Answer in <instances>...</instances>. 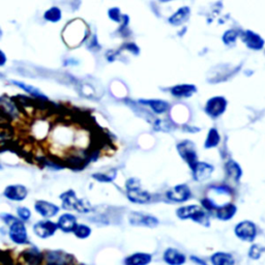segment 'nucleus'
Listing matches in <instances>:
<instances>
[{"instance_id":"f257e3e1","label":"nucleus","mask_w":265,"mask_h":265,"mask_svg":"<svg viewBox=\"0 0 265 265\" xmlns=\"http://www.w3.org/2000/svg\"><path fill=\"white\" fill-rule=\"evenodd\" d=\"M22 113L20 107L16 103V100L2 96L0 98V119L4 122H13L18 121L22 118Z\"/></svg>"},{"instance_id":"f03ea898","label":"nucleus","mask_w":265,"mask_h":265,"mask_svg":"<svg viewBox=\"0 0 265 265\" xmlns=\"http://www.w3.org/2000/svg\"><path fill=\"white\" fill-rule=\"evenodd\" d=\"M62 208L66 210H76L78 213L87 214L91 212V205L86 199H79L73 190H68L60 195Z\"/></svg>"},{"instance_id":"7ed1b4c3","label":"nucleus","mask_w":265,"mask_h":265,"mask_svg":"<svg viewBox=\"0 0 265 265\" xmlns=\"http://www.w3.org/2000/svg\"><path fill=\"white\" fill-rule=\"evenodd\" d=\"M176 215L182 220L191 219L198 224L209 226V219L206 213L201 207L197 205H189V206H182L176 210Z\"/></svg>"},{"instance_id":"20e7f679","label":"nucleus","mask_w":265,"mask_h":265,"mask_svg":"<svg viewBox=\"0 0 265 265\" xmlns=\"http://www.w3.org/2000/svg\"><path fill=\"white\" fill-rule=\"evenodd\" d=\"M177 151L182 160L188 164L189 167L193 170L198 163V155L196 151V145L190 140H184L177 145Z\"/></svg>"},{"instance_id":"39448f33","label":"nucleus","mask_w":265,"mask_h":265,"mask_svg":"<svg viewBox=\"0 0 265 265\" xmlns=\"http://www.w3.org/2000/svg\"><path fill=\"white\" fill-rule=\"evenodd\" d=\"M9 235L11 240L15 244L20 245V246L29 244L27 229L25 227L24 222L21 220L15 221L10 225Z\"/></svg>"},{"instance_id":"423d86ee","label":"nucleus","mask_w":265,"mask_h":265,"mask_svg":"<svg viewBox=\"0 0 265 265\" xmlns=\"http://www.w3.org/2000/svg\"><path fill=\"white\" fill-rule=\"evenodd\" d=\"M227 100L223 97H215L208 99L205 106V112L212 118H217L226 111Z\"/></svg>"},{"instance_id":"0eeeda50","label":"nucleus","mask_w":265,"mask_h":265,"mask_svg":"<svg viewBox=\"0 0 265 265\" xmlns=\"http://www.w3.org/2000/svg\"><path fill=\"white\" fill-rule=\"evenodd\" d=\"M235 234L236 236L248 243H252V241L257 236V228L253 222L250 221H243L236 225L235 227Z\"/></svg>"},{"instance_id":"6e6552de","label":"nucleus","mask_w":265,"mask_h":265,"mask_svg":"<svg viewBox=\"0 0 265 265\" xmlns=\"http://www.w3.org/2000/svg\"><path fill=\"white\" fill-rule=\"evenodd\" d=\"M58 229V226L56 223L50 220H43L38 221L33 226V232L34 234L43 239L49 238L55 234L56 230Z\"/></svg>"},{"instance_id":"1a4fd4ad","label":"nucleus","mask_w":265,"mask_h":265,"mask_svg":"<svg viewBox=\"0 0 265 265\" xmlns=\"http://www.w3.org/2000/svg\"><path fill=\"white\" fill-rule=\"evenodd\" d=\"M44 258L48 264L54 265H64L71 264L75 262V257L65 251H47L44 255Z\"/></svg>"},{"instance_id":"9d476101","label":"nucleus","mask_w":265,"mask_h":265,"mask_svg":"<svg viewBox=\"0 0 265 265\" xmlns=\"http://www.w3.org/2000/svg\"><path fill=\"white\" fill-rule=\"evenodd\" d=\"M129 221L132 226H143L149 228H154L159 225V220L155 216L136 212L130 214Z\"/></svg>"},{"instance_id":"9b49d317","label":"nucleus","mask_w":265,"mask_h":265,"mask_svg":"<svg viewBox=\"0 0 265 265\" xmlns=\"http://www.w3.org/2000/svg\"><path fill=\"white\" fill-rule=\"evenodd\" d=\"M167 198L177 203H182L191 197V190L186 184H178L167 192Z\"/></svg>"},{"instance_id":"f8f14e48","label":"nucleus","mask_w":265,"mask_h":265,"mask_svg":"<svg viewBox=\"0 0 265 265\" xmlns=\"http://www.w3.org/2000/svg\"><path fill=\"white\" fill-rule=\"evenodd\" d=\"M3 195L4 197L6 199H9L10 201L21 202L27 197L28 190L22 184H13V185L6 186L3 192Z\"/></svg>"},{"instance_id":"ddd939ff","label":"nucleus","mask_w":265,"mask_h":265,"mask_svg":"<svg viewBox=\"0 0 265 265\" xmlns=\"http://www.w3.org/2000/svg\"><path fill=\"white\" fill-rule=\"evenodd\" d=\"M20 259L25 264L37 265L43 262L44 255L36 247H31L20 254Z\"/></svg>"},{"instance_id":"4468645a","label":"nucleus","mask_w":265,"mask_h":265,"mask_svg":"<svg viewBox=\"0 0 265 265\" xmlns=\"http://www.w3.org/2000/svg\"><path fill=\"white\" fill-rule=\"evenodd\" d=\"M35 212L44 217H53L59 213V207L51 202L38 200L34 204Z\"/></svg>"},{"instance_id":"2eb2a0df","label":"nucleus","mask_w":265,"mask_h":265,"mask_svg":"<svg viewBox=\"0 0 265 265\" xmlns=\"http://www.w3.org/2000/svg\"><path fill=\"white\" fill-rule=\"evenodd\" d=\"M128 198L130 201L138 204H145L150 201V195L147 192L141 190L140 185L132 186V188H127Z\"/></svg>"},{"instance_id":"dca6fc26","label":"nucleus","mask_w":265,"mask_h":265,"mask_svg":"<svg viewBox=\"0 0 265 265\" xmlns=\"http://www.w3.org/2000/svg\"><path fill=\"white\" fill-rule=\"evenodd\" d=\"M241 38H243V42L248 46V48L252 50L258 51L261 50L264 47V40L258 35L257 33H253V31L248 30L246 33L241 34Z\"/></svg>"},{"instance_id":"f3484780","label":"nucleus","mask_w":265,"mask_h":265,"mask_svg":"<svg viewBox=\"0 0 265 265\" xmlns=\"http://www.w3.org/2000/svg\"><path fill=\"white\" fill-rule=\"evenodd\" d=\"M214 172V166L209 165L207 163L198 162L196 166L193 169V176L195 181L197 182H204L207 178L210 177V175Z\"/></svg>"},{"instance_id":"a211bd4d","label":"nucleus","mask_w":265,"mask_h":265,"mask_svg":"<svg viewBox=\"0 0 265 265\" xmlns=\"http://www.w3.org/2000/svg\"><path fill=\"white\" fill-rule=\"evenodd\" d=\"M77 225H78L77 217L72 214H64L59 216L58 222H57L58 229H60L65 233L74 232Z\"/></svg>"},{"instance_id":"6ab92c4d","label":"nucleus","mask_w":265,"mask_h":265,"mask_svg":"<svg viewBox=\"0 0 265 265\" xmlns=\"http://www.w3.org/2000/svg\"><path fill=\"white\" fill-rule=\"evenodd\" d=\"M197 87L191 84H182L176 85L170 90L171 95L175 98H190L194 93H196Z\"/></svg>"},{"instance_id":"aec40b11","label":"nucleus","mask_w":265,"mask_h":265,"mask_svg":"<svg viewBox=\"0 0 265 265\" xmlns=\"http://www.w3.org/2000/svg\"><path fill=\"white\" fill-rule=\"evenodd\" d=\"M164 260L171 265H181L185 262V256L175 248H167L164 253Z\"/></svg>"},{"instance_id":"412c9836","label":"nucleus","mask_w":265,"mask_h":265,"mask_svg":"<svg viewBox=\"0 0 265 265\" xmlns=\"http://www.w3.org/2000/svg\"><path fill=\"white\" fill-rule=\"evenodd\" d=\"M11 82L14 85H16V86H18L19 88H21L22 90H24L25 92L29 93V95L33 96L34 99H42V100H49V99L47 98L40 89L33 86V85H28V84H26L24 82L17 81V80H12Z\"/></svg>"},{"instance_id":"4be33fe9","label":"nucleus","mask_w":265,"mask_h":265,"mask_svg":"<svg viewBox=\"0 0 265 265\" xmlns=\"http://www.w3.org/2000/svg\"><path fill=\"white\" fill-rule=\"evenodd\" d=\"M216 217L222 221H229L231 220L237 212V207L234 204H225L221 207H217L215 210Z\"/></svg>"},{"instance_id":"5701e85b","label":"nucleus","mask_w":265,"mask_h":265,"mask_svg":"<svg viewBox=\"0 0 265 265\" xmlns=\"http://www.w3.org/2000/svg\"><path fill=\"white\" fill-rule=\"evenodd\" d=\"M140 103L149 106L152 111L157 114H164L166 113L169 109L170 105L165 102V100H161V99H148V100H140Z\"/></svg>"},{"instance_id":"b1692460","label":"nucleus","mask_w":265,"mask_h":265,"mask_svg":"<svg viewBox=\"0 0 265 265\" xmlns=\"http://www.w3.org/2000/svg\"><path fill=\"white\" fill-rule=\"evenodd\" d=\"M151 262V255L146 253H136L124 260L127 265H146Z\"/></svg>"},{"instance_id":"393cba45","label":"nucleus","mask_w":265,"mask_h":265,"mask_svg":"<svg viewBox=\"0 0 265 265\" xmlns=\"http://www.w3.org/2000/svg\"><path fill=\"white\" fill-rule=\"evenodd\" d=\"M226 173H227L228 177L233 179L234 182H239L240 177L243 176V170H241L240 166L234 161H229L226 163Z\"/></svg>"},{"instance_id":"a878e982","label":"nucleus","mask_w":265,"mask_h":265,"mask_svg":"<svg viewBox=\"0 0 265 265\" xmlns=\"http://www.w3.org/2000/svg\"><path fill=\"white\" fill-rule=\"evenodd\" d=\"M43 17L47 22L58 23L62 20V11L59 6L54 5L44 13Z\"/></svg>"},{"instance_id":"bb28decb","label":"nucleus","mask_w":265,"mask_h":265,"mask_svg":"<svg viewBox=\"0 0 265 265\" xmlns=\"http://www.w3.org/2000/svg\"><path fill=\"white\" fill-rule=\"evenodd\" d=\"M212 263L214 265H232L234 264V258L231 254L217 252L212 256Z\"/></svg>"},{"instance_id":"cd10ccee","label":"nucleus","mask_w":265,"mask_h":265,"mask_svg":"<svg viewBox=\"0 0 265 265\" xmlns=\"http://www.w3.org/2000/svg\"><path fill=\"white\" fill-rule=\"evenodd\" d=\"M189 16H190V9H189V7L184 6V7H182V9H179L172 16V17L169 19V22L174 26L181 25V24H182L183 22H185L186 20H188Z\"/></svg>"},{"instance_id":"c85d7f7f","label":"nucleus","mask_w":265,"mask_h":265,"mask_svg":"<svg viewBox=\"0 0 265 265\" xmlns=\"http://www.w3.org/2000/svg\"><path fill=\"white\" fill-rule=\"evenodd\" d=\"M14 136V129L10 122L0 121V143L9 142Z\"/></svg>"},{"instance_id":"c756f323","label":"nucleus","mask_w":265,"mask_h":265,"mask_svg":"<svg viewBox=\"0 0 265 265\" xmlns=\"http://www.w3.org/2000/svg\"><path fill=\"white\" fill-rule=\"evenodd\" d=\"M220 140H221V137H220V134H219V132H217V130L210 129L208 132V135H207L204 146H205L206 149H208V148H214V147L219 145Z\"/></svg>"},{"instance_id":"7c9ffc66","label":"nucleus","mask_w":265,"mask_h":265,"mask_svg":"<svg viewBox=\"0 0 265 265\" xmlns=\"http://www.w3.org/2000/svg\"><path fill=\"white\" fill-rule=\"evenodd\" d=\"M153 128L155 131H162V132H171L173 129H174V124L169 121V120H166V119H159L155 121L153 123Z\"/></svg>"},{"instance_id":"2f4dec72","label":"nucleus","mask_w":265,"mask_h":265,"mask_svg":"<svg viewBox=\"0 0 265 265\" xmlns=\"http://www.w3.org/2000/svg\"><path fill=\"white\" fill-rule=\"evenodd\" d=\"M74 233H75V235L78 238L85 239V238L89 237V235L91 234V229L88 227L87 225H83V224L79 225V224H78L77 227L74 230Z\"/></svg>"},{"instance_id":"473e14b6","label":"nucleus","mask_w":265,"mask_h":265,"mask_svg":"<svg viewBox=\"0 0 265 265\" xmlns=\"http://www.w3.org/2000/svg\"><path fill=\"white\" fill-rule=\"evenodd\" d=\"M116 176V171L111 170L108 173H95L92 177L99 182H111Z\"/></svg>"},{"instance_id":"72a5a7b5","label":"nucleus","mask_w":265,"mask_h":265,"mask_svg":"<svg viewBox=\"0 0 265 265\" xmlns=\"http://www.w3.org/2000/svg\"><path fill=\"white\" fill-rule=\"evenodd\" d=\"M237 36H238L237 31H235V30H228V31H226V33L223 35V42L226 45L234 44L236 42Z\"/></svg>"},{"instance_id":"f704fd0d","label":"nucleus","mask_w":265,"mask_h":265,"mask_svg":"<svg viewBox=\"0 0 265 265\" xmlns=\"http://www.w3.org/2000/svg\"><path fill=\"white\" fill-rule=\"evenodd\" d=\"M17 215L19 220L23 221V222H27L30 220L31 217V212L30 209L25 207V206H20L17 208Z\"/></svg>"},{"instance_id":"c9c22d12","label":"nucleus","mask_w":265,"mask_h":265,"mask_svg":"<svg viewBox=\"0 0 265 265\" xmlns=\"http://www.w3.org/2000/svg\"><path fill=\"white\" fill-rule=\"evenodd\" d=\"M108 16H109V18H110V20H112L114 22H117V23L121 22L122 15H121L120 10L118 9V7H111V9L108 11Z\"/></svg>"},{"instance_id":"e433bc0d","label":"nucleus","mask_w":265,"mask_h":265,"mask_svg":"<svg viewBox=\"0 0 265 265\" xmlns=\"http://www.w3.org/2000/svg\"><path fill=\"white\" fill-rule=\"evenodd\" d=\"M263 251H264L263 248H261L258 245H254L250 248L248 256H250V258H252V259H259L261 257V255H262V253H263Z\"/></svg>"},{"instance_id":"4c0bfd02","label":"nucleus","mask_w":265,"mask_h":265,"mask_svg":"<svg viewBox=\"0 0 265 265\" xmlns=\"http://www.w3.org/2000/svg\"><path fill=\"white\" fill-rule=\"evenodd\" d=\"M202 205H203V207L206 210H208V212H215L217 207H219V206H216L215 204V202L209 198H204L203 200H202Z\"/></svg>"},{"instance_id":"58836bf2","label":"nucleus","mask_w":265,"mask_h":265,"mask_svg":"<svg viewBox=\"0 0 265 265\" xmlns=\"http://www.w3.org/2000/svg\"><path fill=\"white\" fill-rule=\"evenodd\" d=\"M213 191H215L216 194H221V195H230L232 193L230 188H228L227 185L213 186Z\"/></svg>"},{"instance_id":"ea45409f","label":"nucleus","mask_w":265,"mask_h":265,"mask_svg":"<svg viewBox=\"0 0 265 265\" xmlns=\"http://www.w3.org/2000/svg\"><path fill=\"white\" fill-rule=\"evenodd\" d=\"M0 217H1V220L7 225V226H10L13 222L15 221H17L18 219L17 217H16L15 215H13L12 214H6V213H3L0 215Z\"/></svg>"},{"instance_id":"a19ab883","label":"nucleus","mask_w":265,"mask_h":265,"mask_svg":"<svg viewBox=\"0 0 265 265\" xmlns=\"http://www.w3.org/2000/svg\"><path fill=\"white\" fill-rule=\"evenodd\" d=\"M87 47H88V49L92 50V51H98L97 49L99 48V45L98 43V38H97V35H93L90 40L88 41L87 43Z\"/></svg>"},{"instance_id":"79ce46f5","label":"nucleus","mask_w":265,"mask_h":265,"mask_svg":"<svg viewBox=\"0 0 265 265\" xmlns=\"http://www.w3.org/2000/svg\"><path fill=\"white\" fill-rule=\"evenodd\" d=\"M123 47H124V48H126L127 50L132 52L134 54H138V53H139V48H138V47H137L135 44L130 43V44H126Z\"/></svg>"},{"instance_id":"37998d69","label":"nucleus","mask_w":265,"mask_h":265,"mask_svg":"<svg viewBox=\"0 0 265 265\" xmlns=\"http://www.w3.org/2000/svg\"><path fill=\"white\" fill-rule=\"evenodd\" d=\"M6 61H7V57L5 55V53L1 49H0V67L5 66Z\"/></svg>"},{"instance_id":"c03bdc74","label":"nucleus","mask_w":265,"mask_h":265,"mask_svg":"<svg viewBox=\"0 0 265 265\" xmlns=\"http://www.w3.org/2000/svg\"><path fill=\"white\" fill-rule=\"evenodd\" d=\"M116 55H117V53H115L114 51H109L106 54V57L109 61H113L116 58Z\"/></svg>"},{"instance_id":"a18cd8bd","label":"nucleus","mask_w":265,"mask_h":265,"mask_svg":"<svg viewBox=\"0 0 265 265\" xmlns=\"http://www.w3.org/2000/svg\"><path fill=\"white\" fill-rule=\"evenodd\" d=\"M192 260L195 261V262H198V263H202V264H205L203 261H200L197 257H195V256H192Z\"/></svg>"},{"instance_id":"49530a36","label":"nucleus","mask_w":265,"mask_h":265,"mask_svg":"<svg viewBox=\"0 0 265 265\" xmlns=\"http://www.w3.org/2000/svg\"><path fill=\"white\" fill-rule=\"evenodd\" d=\"M0 169H2V166H1V164H0Z\"/></svg>"}]
</instances>
